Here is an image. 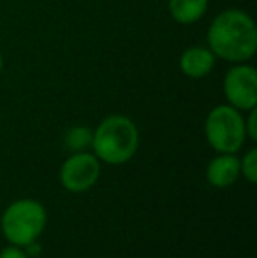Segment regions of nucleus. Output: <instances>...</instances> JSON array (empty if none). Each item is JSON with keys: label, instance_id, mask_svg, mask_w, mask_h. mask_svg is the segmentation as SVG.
Instances as JSON below:
<instances>
[{"label": "nucleus", "instance_id": "nucleus-1", "mask_svg": "<svg viewBox=\"0 0 257 258\" xmlns=\"http://www.w3.org/2000/svg\"><path fill=\"white\" fill-rule=\"evenodd\" d=\"M206 39L215 56L233 63L250 60L257 49L255 23L240 9H227L215 16Z\"/></svg>", "mask_w": 257, "mask_h": 258}, {"label": "nucleus", "instance_id": "nucleus-2", "mask_svg": "<svg viewBox=\"0 0 257 258\" xmlns=\"http://www.w3.org/2000/svg\"><path fill=\"white\" fill-rule=\"evenodd\" d=\"M139 144V134L127 116L111 114L99 123L92 134V146L95 156L104 163L120 165L134 156Z\"/></svg>", "mask_w": 257, "mask_h": 258}, {"label": "nucleus", "instance_id": "nucleus-3", "mask_svg": "<svg viewBox=\"0 0 257 258\" xmlns=\"http://www.w3.org/2000/svg\"><path fill=\"white\" fill-rule=\"evenodd\" d=\"M46 225V211L35 201H18L2 216V232L14 246H30Z\"/></svg>", "mask_w": 257, "mask_h": 258}, {"label": "nucleus", "instance_id": "nucleus-4", "mask_svg": "<svg viewBox=\"0 0 257 258\" xmlns=\"http://www.w3.org/2000/svg\"><path fill=\"white\" fill-rule=\"evenodd\" d=\"M206 139L219 153H236L245 143V119L233 105H217L204 123Z\"/></svg>", "mask_w": 257, "mask_h": 258}, {"label": "nucleus", "instance_id": "nucleus-5", "mask_svg": "<svg viewBox=\"0 0 257 258\" xmlns=\"http://www.w3.org/2000/svg\"><path fill=\"white\" fill-rule=\"evenodd\" d=\"M224 95L234 109L250 111L257 104V74L252 65L243 63L229 69L224 78Z\"/></svg>", "mask_w": 257, "mask_h": 258}, {"label": "nucleus", "instance_id": "nucleus-6", "mask_svg": "<svg viewBox=\"0 0 257 258\" xmlns=\"http://www.w3.org/2000/svg\"><path fill=\"white\" fill-rule=\"evenodd\" d=\"M100 172L99 158L85 151H78L65 160L60 170V181H62L64 188L69 191H86L95 184L97 177Z\"/></svg>", "mask_w": 257, "mask_h": 258}, {"label": "nucleus", "instance_id": "nucleus-7", "mask_svg": "<svg viewBox=\"0 0 257 258\" xmlns=\"http://www.w3.org/2000/svg\"><path fill=\"white\" fill-rule=\"evenodd\" d=\"M213 67H215V54L210 48L192 46V48L185 49L180 56V71L187 78H206L213 71Z\"/></svg>", "mask_w": 257, "mask_h": 258}, {"label": "nucleus", "instance_id": "nucleus-8", "mask_svg": "<svg viewBox=\"0 0 257 258\" xmlns=\"http://www.w3.org/2000/svg\"><path fill=\"white\" fill-rule=\"evenodd\" d=\"M240 176V160L234 153H222L210 162L206 169L208 183L217 188H226L233 184Z\"/></svg>", "mask_w": 257, "mask_h": 258}, {"label": "nucleus", "instance_id": "nucleus-9", "mask_svg": "<svg viewBox=\"0 0 257 258\" xmlns=\"http://www.w3.org/2000/svg\"><path fill=\"white\" fill-rule=\"evenodd\" d=\"M206 9H208V0H169V13L173 20L183 25L201 20Z\"/></svg>", "mask_w": 257, "mask_h": 258}, {"label": "nucleus", "instance_id": "nucleus-10", "mask_svg": "<svg viewBox=\"0 0 257 258\" xmlns=\"http://www.w3.org/2000/svg\"><path fill=\"white\" fill-rule=\"evenodd\" d=\"M92 144V132L86 126H74L65 134V146L72 151H83Z\"/></svg>", "mask_w": 257, "mask_h": 258}, {"label": "nucleus", "instance_id": "nucleus-11", "mask_svg": "<svg viewBox=\"0 0 257 258\" xmlns=\"http://www.w3.org/2000/svg\"><path fill=\"white\" fill-rule=\"evenodd\" d=\"M240 172H243L247 181L257 183V150L255 148H252L240 162Z\"/></svg>", "mask_w": 257, "mask_h": 258}, {"label": "nucleus", "instance_id": "nucleus-12", "mask_svg": "<svg viewBox=\"0 0 257 258\" xmlns=\"http://www.w3.org/2000/svg\"><path fill=\"white\" fill-rule=\"evenodd\" d=\"M255 118H257V112H255V107H254V109H250V114H248V119L245 121V132H247V136L250 137L252 141H255V139H257Z\"/></svg>", "mask_w": 257, "mask_h": 258}, {"label": "nucleus", "instance_id": "nucleus-13", "mask_svg": "<svg viewBox=\"0 0 257 258\" xmlns=\"http://www.w3.org/2000/svg\"><path fill=\"white\" fill-rule=\"evenodd\" d=\"M0 258H27V255L18 248H6L0 253Z\"/></svg>", "mask_w": 257, "mask_h": 258}, {"label": "nucleus", "instance_id": "nucleus-14", "mask_svg": "<svg viewBox=\"0 0 257 258\" xmlns=\"http://www.w3.org/2000/svg\"><path fill=\"white\" fill-rule=\"evenodd\" d=\"M2 69H4V58H2V54H0V72H2Z\"/></svg>", "mask_w": 257, "mask_h": 258}]
</instances>
